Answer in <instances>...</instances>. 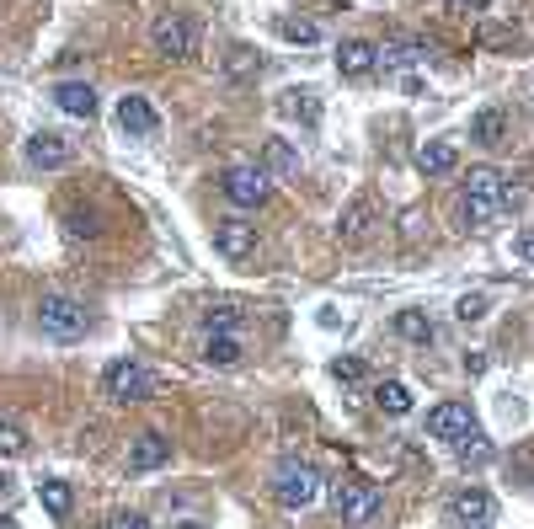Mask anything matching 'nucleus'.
<instances>
[{"instance_id":"30","label":"nucleus","mask_w":534,"mask_h":529,"mask_svg":"<svg viewBox=\"0 0 534 529\" xmlns=\"http://www.w3.org/2000/svg\"><path fill=\"white\" fill-rule=\"evenodd\" d=\"M0 455H27V433L11 417H0Z\"/></svg>"},{"instance_id":"7","label":"nucleus","mask_w":534,"mask_h":529,"mask_svg":"<svg viewBox=\"0 0 534 529\" xmlns=\"http://www.w3.org/2000/svg\"><path fill=\"white\" fill-rule=\"evenodd\" d=\"M150 43H155V54H161V59H187L198 49V33H193V22H187V17L166 11V17L150 22Z\"/></svg>"},{"instance_id":"20","label":"nucleus","mask_w":534,"mask_h":529,"mask_svg":"<svg viewBox=\"0 0 534 529\" xmlns=\"http://www.w3.org/2000/svg\"><path fill=\"white\" fill-rule=\"evenodd\" d=\"M241 337H230V332H209V342H203V359L219 364V369H230V364H241Z\"/></svg>"},{"instance_id":"37","label":"nucleus","mask_w":534,"mask_h":529,"mask_svg":"<svg viewBox=\"0 0 534 529\" xmlns=\"http://www.w3.org/2000/svg\"><path fill=\"white\" fill-rule=\"evenodd\" d=\"M6 492H11V476H6V471H0V497H6Z\"/></svg>"},{"instance_id":"13","label":"nucleus","mask_w":534,"mask_h":529,"mask_svg":"<svg viewBox=\"0 0 534 529\" xmlns=\"http://www.w3.org/2000/svg\"><path fill=\"white\" fill-rule=\"evenodd\" d=\"M374 65H380V43H369V38H348L337 49V75H348V81H364Z\"/></svg>"},{"instance_id":"40","label":"nucleus","mask_w":534,"mask_h":529,"mask_svg":"<svg viewBox=\"0 0 534 529\" xmlns=\"http://www.w3.org/2000/svg\"><path fill=\"white\" fill-rule=\"evenodd\" d=\"M177 529H203V524H177Z\"/></svg>"},{"instance_id":"5","label":"nucleus","mask_w":534,"mask_h":529,"mask_svg":"<svg viewBox=\"0 0 534 529\" xmlns=\"http://www.w3.org/2000/svg\"><path fill=\"white\" fill-rule=\"evenodd\" d=\"M273 497L284 508H310L321 497V476H316V465H278V476H273Z\"/></svg>"},{"instance_id":"8","label":"nucleus","mask_w":534,"mask_h":529,"mask_svg":"<svg viewBox=\"0 0 534 529\" xmlns=\"http://www.w3.org/2000/svg\"><path fill=\"white\" fill-rule=\"evenodd\" d=\"M428 433H433V439H449V444H460L465 433H476V412H470V401H438V407L428 412Z\"/></svg>"},{"instance_id":"26","label":"nucleus","mask_w":534,"mask_h":529,"mask_svg":"<svg viewBox=\"0 0 534 529\" xmlns=\"http://www.w3.org/2000/svg\"><path fill=\"white\" fill-rule=\"evenodd\" d=\"M396 332L412 337V342H433V321L422 316V310H401V316H396Z\"/></svg>"},{"instance_id":"38","label":"nucleus","mask_w":534,"mask_h":529,"mask_svg":"<svg viewBox=\"0 0 534 529\" xmlns=\"http://www.w3.org/2000/svg\"><path fill=\"white\" fill-rule=\"evenodd\" d=\"M454 529H492V524H486V519H481V524H454Z\"/></svg>"},{"instance_id":"33","label":"nucleus","mask_w":534,"mask_h":529,"mask_svg":"<svg viewBox=\"0 0 534 529\" xmlns=\"http://www.w3.org/2000/svg\"><path fill=\"white\" fill-rule=\"evenodd\" d=\"M332 380L358 385V380H364V364H358V359H337V364H332Z\"/></svg>"},{"instance_id":"19","label":"nucleus","mask_w":534,"mask_h":529,"mask_svg":"<svg viewBox=\"0 0 534 529\" xmlns=\"http://www.w3.org/2000/svg\"><path fill=\"white\" fill-rule=\"evenodd\" d=\"M470 139H476V145H502V139H508V113H502V107H481V113L470 118Z\"/></svg>"},{"instance_id":"1","label":"nucleus","mask_w":534,"mask_h":529,"mask_svg":"<svg viewBox=\"0 0 534 529\" xmlns=\"http://www.w3.org/2000/svg\"><path fill=\"white\" fill-rule=\"evenodd\" d=\"M502 209H508V182H502V171L497 166H476L465 177V198H460L465 225H492Z\"/></svg>"},{"instance_id":"3","label":"nucleus","mask_w":534,"mask_h":529,"mask_svg":"<svg viewBox=\"0 0 534 529\" xmlns=\"http://www.w3.org/2000/svg\"><path fill=\"white\" fill-rule=\"evenodd\" d=\"M332 503L342 513V524L369 529L385 513V492L380 487H364V481H332Z\"/></svg>"},{"instance_id":"11","label":"nucleus","mask_w":534,"mask_h":529,"mask_svg":"<svg viewBox=\"0 0 534 529\" xmlns=\"http://www.w3.org/2000/svg\"><path fill=\"white\" fill-rule=\"evenodd\" d=\"M374 225H380V209H374V198H353L348 209H342V220H337V236L358 246V241H369L374 236Z\"/></svg>"},{"instance_id":"32","label":"nucleus","mask_w":534,"mask_h":529,"mask_svg":"<svg viewBox=\"0 0 534 529\" xmlns=\"http://www.w3.org/2000/svg\"><path fill=\"white\" fill-rule=\"evenodd\" d=\"M454 316H460V321H481L486 316V294H465V300L454 305Z\"/></svg>"},{"instance_id":"2","label":"nucleus","mask_w":534,"mask_h":529,"mask_svg":"<svg viewBox=\"0 0 534 529\" xmlns=\"http://www.w3.org/2000/svg\"><path fill=\"white\" fill-rule=\"evenodd\" d=\"M38 326H43V337H54V342H75V337L91 332V310L81 300H70V294H43Z\"/></svg>"},{"instance_id":"14","label":"nucleus","mask_w":534,"mask_h":529,"mask_svg":"<svg viewBox=\"0 0 534 529\" xmlns=\"http://www.w3.org/2000/svg\"><path fill=\"white\" fill-rule=\"evenodd\" d=\"M54 102H59V113H70V118H91V113H97V91H91V81H59Z\"/></svg>"},{"instance_id":"15","label":"nucleus","mask_w":534,"mask_h":529,"mask_svg":"<svg viewBox=\"0 0 534 529\" xmlns=\"http://www.w3.org/2000/svg\"><path fill=\"white\" fill-rule=\"evenodd\" d=\"M449 519H454V524H481V519H492V497H486L481 487L454 492V497H449Z\"/></svg>"},{"instance_id":"35","label":"nucleus","mask_w":534,"mask_h":529,"mask_svg":"<svg viewBox=\"0 0 534 529\" xmlns=\"http://www.w3.org/2000/svg\"><path fill=\"white\" fill-rule=\"evenodd\" d=\"M513 252H518V262H529V268H534V230H524V236L513 241Z\"/></svg>"},{"instance_id":"6","label":"nucleus","mask_w":534,"mask_h":529,"mask_svg":"<svg viewBox=\"0 0 534 529\" xmlns=\"http://www.w3.org/2000/svg\"><path fill=\"white\" fill-rule=\"evenodd\" d=\"M219 193H225L235 209H262L273 188H267V171L262 166H230L225 177H219Z\"/></svg>"},{"instance_id":"17","label":"nucleus","mask_w":534,"mask_h":529,"mask_svg":"<svg viewBox=\"0 0 534 529\" xmlns=\"http://www.w3.org/2000/svg\"><path fill=\"white\" fill-rule=\"evenodd\" d=\"M417 166H422V177H449V171L460 166V155H454V145H444V139H428V145H417Z\"/></svg>"},{"instance_id":"36","label":"nucleus","mask_w":534,"mask_h":529,"mask_svg":"<svg viewBox=\"0 0 534 529\" xmlns=\"http://www.w3.org/2000/svg\"><path fill=\"white\" fill-rule=\"evenodd\" d=\"M113 529H150V524H145V519H139V513H123V519H118Z\"/></svg>"},{"instance_id":"18","label":"nucleus","mask_w":534,"mask_h":529,"mask_svg":"<svg viewBox=\"0 0 534 529\" xmlns=\"http://www.w3.org/2000/svg\"><path fill=\"white\" fill-rule=\"evenodd\" d=\"M428 54H433L428 38H396V43H385V49H380V65L401 70V65H417V59H428Z\"/></svg>"},{"instance_id":"39","label":"nucleus","mask_w":534,"mask_h":529,"mask_svg":"<svg viewBox=\"0 0 534 529\" xmlns=\"http://www.w3.org/2000/svg\"><path fill=\"white\" fill-rule=\"evenodd\" d=\"M0 529H11V513H0Z\"/></svg>"},{"instance_id":"28","label":"nucleus","mask_w":534,"mask_h":529,"mask_svg":"<svg viewBox=\"0 0 534 529\" xmlns=\"http://www.w3.org/2000/svg\"><path fill=\"white\" fill-rule=\"evenodd\" d=\"M65 230H70L75 241H81V236L91 241V236H97V230H102V220H97V214H91V209H70V214H65Z\"/></svg>"},{"instance_id":"34","label":"nucleus","mask_w":534,"mask_h":529,"mask_svg":"<svg viewBox=\"0 0 534 529\" xmlns=\"http://www.w3.org/2000/svg\"><path fill=\"white\" fill-rule=\"evenodd\" d=\"M449 11H454V17H481L486 0H449Z\"/></svg>"},{"instance_id":"27","label":"nucleus","mask_w":534,"mask_h":529,"mask_svg":"<svg viewBox=\"0 0 534 529\" xmlns=\"http://www.w3.org/2000/svg\"><path fill=\"white\" fill-rule=\"evenodd\" d=\"M278 33H284L289 43H316V38H321V27L310 22V17H284V22H278Z\"/></svg>"},{"instance_id":"25","label":"nucleus","mask_w":534,"mask_h":529,"mask_svg":"<svg viewBox=\"0 0 534 529\" xmlns=\"http://www.w3.org/2000/svg\"><path fill=\"white\" fill-rule=\"evenodd\" d=\"M203 326H209V332H230V326H241V305H235V300H214L209 310H203Z\"/></svg>"},{"instance_id":"29","label":"nucleus","mask_w":534,"mask_h":529,"mask_svg":"<svg viewBox=\"0 0 534 529\" xmlns=\"http://www.w3.org/2000/svg\"><path fill=\"white\" fill-rule=\"evenodd\" d=\"M454 449H460V460H465V465H486V460H492V444H486L481 433H465V439L454 444Z\"/></svg>"},{"instance_id":"9","label":"nucleus","mask_w":534,"mask_h":529,"mask_svg":"<svg viewBox=\"0 0 534 529\" xmlns=\"http://www.w3.org/2000/svg\"><path fill=\"white\" fill-rule=\"evenodd\" d=\"M27 161H33L38 171H65V166L75 161V150H70V139H65V134L38 129L33 139H27Z\"/></svg>"},{"instance_id":"16","label":"nucleus","mask_w":534,"mask_h":529,"mask_svg":"<svg viewBox=\"0 0 534 529\" xmlns=\"http://www.w3.org/2000/svg\"><path fill=\"white\" fill-rule=\"evenodd\" d=\"M166 460H171V439H161V433H139L129 449V471H155Z\"/></svg>"},{"instance_id":"23","label":"nucleus","mask_w":534,"mask_h":529,"mask_svg":"<svg viewBox=\"0 0 534 529\" xmlns=\"http://www.w3.org/2000/svg\"><path fill=\"white\" fill-rule=\"evenodd\" d=\"M38 503L49 508L54 519H65V513H70V503H75V492L65 487V481H43V487H38Z\"/></svg>"},{"instance_id":"22","label":"nucleus","mask_w":534,"mask_h":529,"mask_svg":"<svg viewBox=\"0 0 534 529\" xmlns=\"http://www.w3.org/2000/svg\"><path fill=\"white\" fill-rule=\"evenodd\" d=\"M267 171H278V177H300V155H294L289 139H267Z\"/></svg>"},{"instance_id":"4","label":"nucleus","mask_w":534,"mask_h":529,"mask_svg":"<svg viewBox=\"0 0 534 529\" xmlns=\"http://www.w3.org/2000/svg\"><path fill=\"white\" fill-rule=\"evenodd\" d=\"M102 391H107V401H118V407H129V401H150L155 396V375L145 364H134V359H118V364H107Z\"/></svg>"},{"instance_id":"10","label":"nucleus","mask_w":534,"mask_h":529,"mask_svg":"<svg viewBox=\"0 0 534 529\" xmlns=\"http://www.w3.org/2000/svg\"><path fill=\"white\" fill-rule=\"evenodd\" d=\"M214 252L230 257V262H246L251 252H257V225H246V220H219V225H214Z\"/></svg>"},{"instance_id":"31","label":"nucleus","mask_w":534,"mask_h":529,"mask_svg":"<svg viewBox=\"0 0 534 529\" xmlns=\"http://www.w3.org/2000/svg\"><path fill=\"white\" fill-rule=\"evenodd\" d=\"M251 70H262V59L251 54V49H230V59H225V75H235V81H241V75H251Z\"/></svg>"},{"instance_id":"21","label":"nucleus","mask_w":534,"mask_h":529,"mask_svg":"<svg viewBox=\"0 0 534 529\" xmlns=\"http://www.w3.org/2000/svg\"><path fill=\"white\" fill-rule=\"evenodd\" d=\"M374 407L390 412V417H406L412 412V391H406L401 380H385V385H374Z\"/></svg>"},{"instance_id":"24","label":"nucleus","mask_w":534,"mask_h":529,"mask_svg":"<svg viewBox=\"0 0 534 529\" xmlns=\"http://www.w3.org/2000/svg\"><path fill=\"white\" fill-rule=\"evenodd\" d=\"M278 107H284L289 118H305V123H316V118H321L316 91H284V102H278Z\"/></svg>"},{"instance_id":"12","label":"nucleus","mask_w":534,"mask_h":529,"mask_svg":"<svg viewBox=\"0 0 534 529\" xmlns=\"http://www.w3.org/2000/svg\"><path fill=\"white\" fill-rule=\"evenodd\" d=\"M118 129L129 134V139H150L155 129H161V118H155V107L145 102V97H118Z\"/></svg>"}]
</instances>
